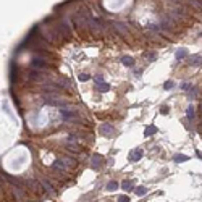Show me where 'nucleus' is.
<instances>
[{"mask_svg": "<svg viewBox=\"0 0 202 202\" xmlns=\"http://www.w3.org/2000/svg\"><path fill=\"white\" fill-rule=\"evenodd\" d=\"M112 28H113V29L117 31L118 34H121V36L128 34V28H126V24H123L121 21H112Z\"/></svg>", "mask_w": 202, "mask_h": 202, "instance_id": "nucleus-8", "label": "nucleus"}, {"mask_svg": "<svg viewBox=\"0 0 202 202\" xmlns=\"http://www.w3.org/2000/svg\"><path fill=\"white\" fill-rule=\"evenodd\" d=\"M99 133L102 134V136H105V138H110V136H113V134H115V128L112 126L110 123H104V124H100Z\"/></svg>", "mask_w": 202, "mask_h": 202, "instance_id": "nucleus-6", "label": "nucleus"}, {"mask_svg": "<svg viewBox=\"0 0 202 202\" xmlns=\"http://www.w3.org/2000/svg\"><path fill=\"white\" fill-rule=\"evenodd\" d=\"M173 2H178L179 3V2H183V0H173Z\"/></svg>", "mask_w": 202, "mask_h": 202, "instance_id": "nucleus-32", "label": "nucleus"}, {"mask_svg": "<svg viewBox=\"0 0 202 202\" xmlns=\"http://www.w3.org/2000/svg\"><path fill=\"white\" fill-rule=\"evenodd\" d=\"M31 66L34 70H47L49 68V62H47L44 57H34V58L31 60Z\"/></svg>", "mask_w": 202, "mask_h": 202, "instance_id": "nucleus-4", "label": "nucleus"}, {"mask_svg": "<svg viewBox=\"0 0 202 202\" xmlns=\"http://www.w3.org/2000/svg\"><path fill=\"white\" fill-rule=\"evenodd\" d=\"M186 63L191 66H199V65H202V57L200 55H191V57H188Z\"/></svg>", "mask_w": 202, "mask_h": 202, "instance_id": "nucleus-9", "label": "nucleus"}, {"mask_svg": "<svg viewBox=\"0 0 202 202\" xmlns=\"http://www.w3.org/2000/svg\"><path fill=\"white\" fill-rule=\"evenodd\" d=\"M173 86H175V84H173V81H167L165 84H163V89H165V91H170V89H173Z\"/></svg>", "mask_w": 202, "mask_h": 202, "instance_id": "nucleus-26", "label": "nucleus"}, {"mask_svg": "<svg viewBox=\"0 0 202 202\" xmlns=\"http://www.w3.org/2000/svg\"><path fill=\"white\" fill-rule=\"evenodd\" d=\"M196 94H197V88H194V86H192V88H191V89L188 91V95H189V97L192 99V97H194Z\"/></svg>", "mask_w": 202, "mask_h": 202, "instance_id": "nucleus-25", "label": "nucleus"}, {"mask_svg": "<svg viewBox=\"0 0 202 202\" xmlns=\"http://www.w3.org/2000/svg\"><path fill=\"white\" fill-rule=\"evenodd\" d=\"M160 112H162L163 115H167V113H168V109H167V107H162V110H160Z\"/></svg>", "mask_w": 202, "mask_h": 202, "instance_id": "nucleus-31", "label": "nucleus"}, {"mask_svg": "<svg viewBox=\"0 0 202 202\" xmlns=\"http://www.w3.org/2000/svg\"><path fill=\"white\" fill-rule=\"evenodd\" d=\"M155 133H157V126L155 124H149V126L144 129V136L149 138V136H152V134H155Z\"/></svg>", "mask_w": 202, "mask_h": 202, "instance_id": "nucleus-14", "label": "nucleus"}, {"mask_svg": "<svg viewBox=\"0 0 202 202\" xmlns=\"http://www.w3.org/2000/svg\"><path fill=\"white\" fill-rule=\"evenodd\" d=\"M118 202H129V197L128 196H120L118 197Z\"/></svg>", "mask_w": 202, "mask_h": 202, "instance_id": "nucleus-30", "label": "nucleus"}, {"mask_svg": "<svg viewBox=\"0 0 202 202\" xmlns=\"http://www.w3.org/2000/svg\"><path fill=\"white\" fill-rule=\"evenodd\" d=\"M95 89L99 92H109L110 91V84L109 83H100V84H95Z\"/></svg>", "mask_w": 202, "mask_h": 202, "instance_id": "nucleus-15", "label": "nucleus"}, {"mask_svg": "<svg viewBox=\"0 0 202 202\" xmlns=\"http://www.w3.org/2000/svg\"><path fill=\"white\" fill-rule=\"evenodd\" d=\"M91 162H92V168H94V170H99V168H100V163H102V155H99V154H94L92 159H91Z\"/></svg>", "mask_w": 202, "mask_h": 202, "instance_id": "nucleus-11", "label": "nucleus"}, {"mask_svg": "<svg viewBox=\"0 0 202 202\" xmlns=\"http://www.w3.org/2000/svg\"><path fill=\"white\" fill-rule=\"evenodd\" d=\"M191 88H192V84H189V83H183V84H181V89H183V91H186V92H188Z\"/></svg>", "mask_w": 202, "mask_h": 202, "instance_id": "nucleus-28", "label": "nucleus"}, {"mask_svg": "<svg viewBox=\"0 0 202 202\" xmlns=\"http://www.w3.org/2000/svg\"><path fill=\"white\" fill-rule=\"evenodd\" d=\"M186 57H188V50H186V49H179V50L176 52V58H178V60L186 58Z\"/></svg>", "mask_w": 202, "mask_h": 202, "instance_id": "nucleus-21", "label": "nucleus"}, {"mask_svg": "<svg viewBox=\"0 0 202 202\" xmlns=\"http://www.w3.org/2000/svg\"><path fill=\"white\" fill-rule=\"evenodd\" d=\"M134 192L141 197V196H146V192H147V189H146V186H138L136 189H134Z\"/></svg>", "mask_w": 202, "mask_h": 202, "instance_id": "nucleus-20", "label": "nucleus"}, {"mask_svg": "<svg viewBox=\"0 0 202 202\" xmlns=\"http://www.w3.org/2000/svg\"><path fill=\"white\" fill-rule=\"evenodd\" d=\"M188 3H189L191 7L197 8V10H202V2H200V0H188Z\"/></svg>", "mask_w": 202, "mask_h": 202, "instance_id": "nucleus-18", "label": "nucleus"}, {"mask_svg": "<svg viewBox=\"0 0 202 202\" xmlns=\"http://www.w3.org/2000/svg\"><path fill=\"white\" fill-rule=\"evenodd\" d=\"M78 79H79V81H89V79H91V76H89V74H86V73H83V74H79V76H78Z\"/></svg>", "mask_w": 202, "mask_h": 202, "instance_id": "nucleus-27", "label": "nucleus"}, {"mask_svg": "<svg viewBox=\"0 0 202 202\" xmlns=\"http://www.w3.org/2000/svg\"><path fill=\"white\" fill-rule=\"evenodd\" d=\"M121 188H123L124 191H133V189H134L133 181H131V179H123V181H121Z\"/></svg>", "mask_w": 202, "mask_h": 202, "instance_id": "nucleus-16", "label": "nucleus"}, {"mask_svg": "<svg viewBox=\"0 0 202 202\" xmlns=\"http://www.w3.org/2000/svg\"><path fill=\"white\" fill-rule=\"evenodd\" d=\"M28 78L33 79V81H41V79H45L47 74L42 73L41 70H31L29 73H28Z\"/></svg>", "mask_w": 202, "mask_h": 202, "instance_id": "nucleus-7", "label": "nucleus"}, {"mask_svg": "<svg viewBox=\"0 0 202 202\" xmlns=\"http://www.w3.org/2000/svg\"><path fill=\"white\" fill-rule=\"evenodd\" d=\"M94 81H95V84H100V83H104V78L100 74H97V76H94Z\"/></svg>", "mask_w": 202, "mask_h": 202, "instance_id": "nucleus-29", "label": "nucleus"}, {"mask_svg": "<svg viewBox=\"0 0 202 202\" xmlns=\"http://www.w3.org/2000/svg\"><path fill=\"white\" fill-rule=\"evenodd\" d=\"M186 115H188V118H189V120H194V107H192V105H189V107H188Z\"/></svg>", "mask_w": 202, "mask_h": 202, "instance_id": "nucleus-22", "label": "nucleus"}, {"mask_svg": "<svg viewBox=\"0 0 202 202\" xmlns=\"http://www.w3.org/2000/svg\"><path fill=\"white\" fill-rule=\"evenodd\" d=\"M41 184H42V189H44V191L47 192V194H53V192H55V191H53V186L50 184L49 181L42 179V181H41Z\"/></svg>", "mask_w": 202, "mask_h": 202, "instance_id": "nucleus-13", "label": "nucleus"}, {"mask_svg": "<svg viewBox=\"0 0 202 202\" xmlns=\"http://www.w3.org/2000/svg\"><path fill=\"white\" fill-rule=\"evenodd\" d=\"M89 29H91V33H94V34H100L102 31H104V28H102V24H100V21L99 20H95V18H89Z\"/></svg>", "mask_w": 202, "mask_h": 202, "instance_id": "nucleus-5", "label": "nucleus"}, {"mask_svg": "<svg viewBox=\"0 0 202 202\" xmlns=\"http://www.w3.org/2000/svg\"><path fill=\"white\" fill-rule=\"evenodd\" d=\"M173 160H175V162H188L189 157L188 155H183V154H176V155L173 157Z\"/></svg>", "mask_w": 202, "mask_h": 202, "instance_id": "nucleus-19", "label": "nucleus"}, {"mask_svg": "<svg viewBox=\"0 0 202 202\" xmlns=\"http://www.w3.org/2000/svg\"><path fill=\"white\" fill-rule=\"evenodd\" d=\"M124 66H133L134 65V60L131 58V57H128V55H124V57H121V60H120Z\"/></svg>", "mask_w": 202, "mask_h": 202, "instance_id": "nucleus-17", "label": "nucleus"}, {"mask_svg": "<svg viewBox=\"0 0 202 202\" xmlns=\"http://www.w3.org/2000/svg\"><path fill=\"white\" fill-rule=\"evenodd\" d=\"M60 113H62V118H63V120H74V118H76V113L66 110V109H62Z\"/></svg>", "mask_w": 202, "mask_h": 202, "instance_id": "nucleus-12", "label": "nucleus"}, {"mask_svg": "<svg viewBox=\"0 0 202 202\" xmlns=\"http://www.w3.org/2000/svg\"><path fill=\"white\" fill-rule=\"evenodd\" d=\"M144 57H146V58H149L150 62H154V60H155V53H154V52H147V53H144Z\"/></svg>", "mask_w": 202, "mask_h": 202, "instance_id": "nucleus-24", "label": "nucleus"}, {"mask_svg": "<svg viewBox=\"0 0 202 202\" xmlns=\"http://www.w3.org/2000/svg\"><path fill=\"white\" fill-rule=\"evenodd\" d=\"M128 159H129L131 162H139V160L142 159V150H141V149H134V150H131L129 155H128Z\"/></svg>", "mask_w": 202, "mask_h": 202, "instance_id": "nucleus-10", "label": "nucleus"}, {"mask_svg": "<svg viewBox=\"0 0 202 202\" xmlns=\"http://www.w3.org/2000/svg\"><path fill=\"white\" fill-rule=\"evenodd\" d=\"M70 165H74V160H73V159H68V157H63V159L55 160L53 165H52V168L57 170V171L65 173V171H68V167H70Z\"/></svg>", "mask_w": 202, "mask_h": 202, "instance_id": "nucleus-2", "label": "nucleus"}, {"mask_svg": "<svg viewBox=\"0 0 202 202\" xmlns=\"http://www.w3.org/2000/svg\"><path fill=\"white\" fill-rule=\"evenodd\" d=\"M117 188H118V183H117V181H110L109 184H107V189H109V191H115Z\"/></svg>", "mask_w": 202, "mask_h": 202, "instance_id": "nucleus-23", "label": "nucleus"}, {"mask_svg": "<svg viewBox=\"0 0 202 202\" xmlns=\"http://www.w3.org/2000/svg\"><path fill=\"white\" fill-rule=\"evenodd\" d=\"M55 29L57 33H58L60 36L66 37V39H70V36H71V31H70V26H68V21H58L55 26Z\"/></svg>", "mask_w": 202, "mask_h": 202, "instance_id": "nucleus-3", "label": "nucleus"}, {"mask_svg": "<svg viewBox=\"0 0 202 202\" xmlns=\"http://www.w3.org/2000/svg\"><path fill=\"white\" fill-rule=\"evenodd\" d=\"M89 13L88 12H79V13H76L74 18H73V21H74V26H76V29H78V33H84V31H88L89 29Z\"/></svg>", "mask_w": 202, "mask_h": 202, "instance_id": "nucleus-1", "label": "nucleus"}]
</instances>
